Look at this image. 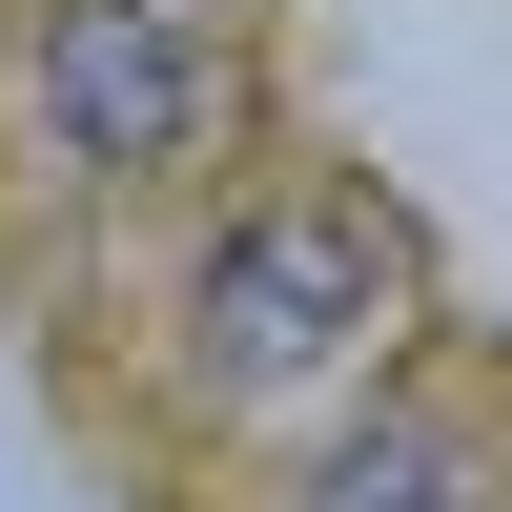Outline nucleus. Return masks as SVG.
<instances>
[{
  "label": "nucleus",
  "mask_w": 512,
  "mask_h": 512,
  "mask_svg": "<svg viewBox=\"0 0 512 512\" xmlns=\"http://www.w3.org/2000/svg\"><path fill=\"white\" fill-rule=\"evenodd\" d=\"M21 103L62 123V164L144 185V164H205V123H226V41L164 21V0H62L41 62H21Z\"/></svg>",
  "instance_id": "1"
},
{
  "label": "nucleus",
  "mask_w": 512,
  "mask_h": 512,
  "mask_svg": "<svg viewBox=\"0 0 512 512\" xmlns=\"http://www.w3.org/2000/svg\"><path fill=\"white\" fill-rule=\"evenodd\" d=\"M451 472H472L451 431H349V451L308 472V512H451Z\"/></svg>",
  "instance_id": "3"
},
{
  "label": "nucleus",
  "mask_w": 512,
  "mask_h": 512,
  "mask_svg": "<svg viewBox=\"0 0 512 512\" xmlns=\"http://www.w3.org/2000/svg\"><path fill=\"white\" fill-rule=\"evenodd\" d=\"M369 308H390L369 205H246V226L205 246V287H185V349H205V390H267V369L349 349Z\"/></svg>",
  "instance_id": "2"
}]
</instances>
